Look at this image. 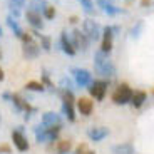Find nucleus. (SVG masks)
Masks as SVG:
<instances>
[{
	"instance_id": "nucleus-21",
	"label": "nucleus",
	"mask_w": 154,
	"mask_h": 154,
	"mask_svg": "<svg viewBox=\"0 0 154 154\" xmlns=\"http://www.w3.org/2000/svg\"><path fill=\"white\" fill-rule=\"evenodd\" d=\"M47 5H49L47 0H30V2H29V10H34V12L42 14V12L45 10Z\"/></svg>"
},
{
	"instance_id": "nucleus-18",
	"label": "nucleus",
	"mask_w": 154,
	"mask_h": 154,
	"mask_svg": "<svg viewBox=\"0 0 154 154\" xmlns=\"http://www.w3.org/2000/svg\"><path fill=\"white\" fill-rule=\"evenodd\" d=\"M112 154H136V147L131 143H121L112 146Z\"/></svg>"
},
{
	"instance_id": "nucleus-33",
	"label": "nucleus",
	"mask_w": 154,
	"mask_h": 154,
	"mask_svg": "<svg viewBox=\"0 0 154 154\" xmlns=\"http://www.w3.org/2000/svg\"><path fill=\"white\" fill-rule=\"evenodd\" d=\"M151 5V0H141V7H144V8H147Z\"/></svg>"
},
{
	"instance_id": "nucleus-28",
	"label": "nucleus",
	"mask_w": 154,
	"mask_h": 154,
	"mask_svg": "<svg viewBox=\"0 0 154 154\" xmlns=\"http://www.w3.org/2000/svg\"><path fill=\"white\" fill-rule=\"evenodd\" d=\"M79 2H81L84 12H87V14H92L94 12V2L92 0H79Z\"/></svg>"
},
{
	"instance_id": "nucleus-31",
	"label": "nucleus",
	"mask_w": 154,
	"mask_h": 154,
	"mask_svg": "<svg viewBox=\"0 0 154 154\" xmlns=\"http://www.w3.org/2000/svg\"><path fill=\"white\" fill-rule=\"evenodd\" d=\"M10 8V15L14 17V19H19L20 17V8H15V7H8Z\"/></svg>"
},
{
	"instance_id": "nucleus-6",
	"label": "nucleus",
	"mask_w": 154,
	"mask_h": 154,
	"mask_svg": "<svg viewBox=\"0 0 154 154\" xmlns=\"http://www.w3.org/2000/svg\"><path fill=\"white\" fill-rule=\"evenodd\" d=\"M70 74H72L74 82L77 84V87H81V89H87L89 85L92 84V74L89 72L87 69L74 67V69L70 70Z\"/></svg>"
},
{
	"instance_id": "nucleus-35",
	"label": "nucleus",
	"mask_w": 154,
	"mask_h": 154,
	"mask_svg": "<svg viewBox=\"0 0 154 154\" xmlns=\"http://www.w3.org/2000/svg\"><path fill=\"white\" fill-rule=\"evenodd\" d=\"M69 22H70V23H75V22H79V19H77L75 15H74V17H70V20H69Z\"/></svg>"
},
{
	"instance_id": "nucleus-13",
	"label": "nucleus",
	"mask_w": 154,
	"mask_h": 154,
	"mask_svg": "<svg viewBox=\"0 0 154 154\" xmlns=\"http://www.w3.org/2000/svg\"><path fill=\"white\" fill-rule=\"evenodd\" d=\"M77 111L81 112V116L89 117L94 111V102L89 97H79L77 99Z\"/></svg>"
},
{
	"instance_id": "nucleus-14",
	"label": "nucleus",
	"mask_w": 154,
	"mask_h": 154,
	"mask_svg": "<svg viewBox=\"0 0 154 154\" xmlns=\"http://www.w3.org/2000/svg\"><path fill=\"white\" fill-rule=\"evenodd\" d=\"M49 149H54L57 154H69L72 149V143L69 139H57L55 143L49 144Z\"/></svg>"
},
{
	"instance_id": "nucleus-40",
	"label": "nucleus",
	"mask_w": 154,
	"mask_h": 154,
	"mask_svg": "<svg viewBox=\"0 0 154 154\" xmlns=\"http://www.w3.org/2000/svg\"><path fill=\"white\" fill-rule=\"evenodd\" d=\"M69 154H70V152H69Z\"/></svg>"
},
{
	"instance_id": "nucleus-20",
	"label": "nucleus",
	"mask_w": 154,
	"mask_h": 154,
	"mask_svg": "<svg viewBox=\"0 0 154 154\" xmlns=\"http://www.w3.org/2000/svg\"><path fill=\"white\" fill-rule=\"evenodd\" d=\"M30 34H34L35 37L40 38V47H42V49L45 50V52H50V50H52V38H50L49 35L40 34L38 30H34V32H30Z\"/></svg>"
},
{
	"instance_id": "nucleus-22",
	"label": "nucleus",
	"mask_w": 154,
	"mask_h": 154,
	"mask_svg": "<svg viewBox=\"0 0 154 154\" xmlns=\"http://www.w3.org/2000/svg\"><path fill=\"white\" fill-rule=\"evenodd\" d=\"M25 89H27V91H32V92H45L44 84L38 82V81H29L27 84H25Z\"/></svg>"
},
{
	"instance_id": "nucleus-25",
	"label": "nucleus",
	"mask_w": 154,
	"mask_h": 154,
	"mask_svg": "<svg viewBox=\"0 0 154 154\" xmlns=\"http://www.w3.org/2000/svg\"><path fill=\"white\" fill-rule=\"evenodd\" d=\"M55 15H57V10H55L54 5H47L45 10L42 12V17H44V19H47V20H54Z\"/></svg>"
},
{
	"instance_id": "nucleus-16",
	"label": "nucleus",
	"mask_w": 154,
	"mask_h": 154,
	"mask_svg": "<svg viewBox=\"0 0 154 154\" xmlns=\"http://www.w3.org/2000/svg\"><path fill=\"white\" fill-rule=\"evenodd\" d=\"M97 7L100 8V10L104 12V14H107V15H117V14H122V8L116 7L114 4H111L109 0H97Z\"/></svg>"
},
{
	"instance_id": "nucleus-4",
	"label": "nucleus",
	"mask_w": 154,
	"mask_h": 154,
	"mask_svg": "<svg viewBox=\"0 0 154 154\" xmlns=\"http://www.w3.org/2000/svg\"><path fill=\"white\" fill-rule=\"evenodd\" d=\"M12 144L19 152H27L30 149V144H29L27 136L23 134V126H17L14 131H12Z\"/></svg>"
},
{
	"instance_id": "nucleus-1",
	"label": "nucleus",
	"mask_w": 154,
	"mask_h": 154,
	"mask_svg": "<svg viewBox=\"0 0 154 154\" xmlns=\"http://www.w3.org/2000/svg\"><path fill=\"white\" fill-rule=\"evenodd\" d=\"M94 70L100 77H107V79L116 75V66L109 59V54H106L102 50H97L94 54Z\"/></svg>"
},
{
	"instance_id": "nucleus-3",
	"label": "nucleus",
	"mask_w": 154,
	"mask_h": 154,
	"mask_svg": "<svg viewBox=\"0 0 154 154\" xmlns=\"http://www.w3.org/2000/svg\"><path fill=\"white\" fill-rule=\"evenodd\" d=\"M132 92H134V91H132L126 82H122V84H119V85H117V89L112 92L111 99H112V102L117 104V106H126V104L131 102Z\"/></svg>"
},
{
	"instance_id": "nucleus-5",
	"label": "nucleus",
	"mask_w": 154,
	"mask_h": 154,
	"mask_svg": "<svg viewBox=\"0 0 154 154\" xmlns=\"http://www.w3.org/2000/svg\"><path fill=\"white\" fill-rule=\"evenodd\" d=\"M82 32L87 35V38L91 42H97L102 37V27L92 19H85L82 22Z\"/></svg>"
},
{
	"instance_id": "nucleus-17",
	"label": "nucleus",
	"mask_w": 154,
	"mask_h": 154,
	"mask_svg": "<svg viewBox=\"0 0 154 154\" xmlns=\"http://www.w3.org/2000/svg\"><path fill=\"white\" fill-rule=\"evenodd\" d=\"M146 100H147V94L144 92V91H134L129 104H132V107L139 109V107H143V104L146 102Z\"/></svg>"
},
{
	"instance_id": "nucleus-7",
	"label": "nucleus",
	"mask_w": 154,
	"mask_h": 154,
	"mask_svg": "<svg viewBox=\"0 0 154 154\" xmlns=\"http://www.w3.org/2000/svg\"><path fill=\"white\" fill-rule=\"evenodd\" d=\"M69 37H70V42H72V45H74V49H75V50L85 52V50L89 49V44H91V40H89L87 35H85L84 32L81 30V29H74L72 34H70Z\"/></svg>"
},
{
	"instance_id": "nucleus-26",
	"label": "nucleus",
	"mask_w": 154,
	"mask_h": 154,
	"mask_svg": "<svg viewBox=\"0 0 154 154\" xmlns=\"http://www.w3.org/2000/svg\"><path fill=\"white\" fill-rule=\"evenodd\" d=\"M59 87L64 89V91H74V81L69 77H62L59 81Z\"/></svg>"
},
{
	"instance_id": "nucleus-34",
	"label": "nucleus",
	"mask_w": 154,
	"mask_h": 154,
	"mask_svg": "<svg viewBox=\"0 0 154 154\" xmlns=\"http://www.w3.org/2000/svg\"><path fill=\"white\" fill-rule=\"evenodd\" d=\"M4 79H5V72H4V69L0 67V82L4 81Z\"/></svg>"
},
{
	"instance_id": "nucleus-11",
	"label": "nucleus",
	"mask_w": 154,
	"mask_h": 154,
	"mask_svg": "<svg viewBox=\"0 0 154 154\" xmlns=\"http://www.w3.org/2000/svg\"><path fill=\"white\" fill-rule=\"evenodd\" d=\"M59 45H60V50H62V52H64V54H67V55H70V57L77 54V50L74 49L72 42H70V37H69V34H67L66 30H62V32H60Z\"/></svg>"
},
{
	"instance_id": "nucleus-32",
	"label": "nucleus",
	"mask_w": 154,
	"mask_h": 154,
	"mask_svg": "<svg viewBox=\"0 0 154 154\" xmlns=\"http://www.w3.org/2000/svg\"><path fill=\"white\" fill-rule=\"evenodd\" d=\"M2 99H4L5 102H10V100H12V94L10 92H4V94H2Z\"/></svg>"
},
{
	"instance_id": "nucleus-29",
	"label": "nucleus",
	"mask_w": 154,
	"mask_h": 154,
	"mask_svg": "<svg viewBox=\"0 0 154 154\" xmlns=\"http://www.w3.org/2000/svg\"><path fill=\"white\" fill-rule=\"evenodd\" d=\"M27 5V0H8V7H15V8H22Z\"/></svg>"
},
{
	"instance_id": "nucleus-15",
	"label": "nucleus",
	"mask_w": 154,
	"mask_h": 154,
	"mask_svg": "<svg viewBox=\"0 0 154 154\" xmlns=\"http://www.w3.org/2000/svg\"><path fill=\"white\" fill-rule=\"evenodd\" d=\"M38 54H40V45L35 42H30V44H23L22 47V55L27 60H32V59H37Z\"/></svg>"
},
{
	"instance_id": "nucleus-10",
	"label": "nucleus",
	"mask_w": 154,
	"mask_h": 154,
	"mask_svg": "<svg viewBox=\"0 0 154 154\" xmlns=\"http://www.w3.org/2000/svg\"><path fill=\"white\" fill-rule=\"evenodd\" d=\"M40 124H44L45 127L64 126V124H62V117H60V114H57V112H54V111H47V112H44L42 117H40Z\"/></svg>"
},
{
	"instance_id": "nucleus-38",
	"label": "nucleus",
	"mask_w": 154,
	"mask_h": 154,
	"mask_svg": "<svg viewBox=\"0 0 154 154\" xmlns=\"http://www.w3.org/2000/svg\"><path fill=\"white\" fill-rule=\"evenodd\" d=\"M152 94H154V89H152Z\"/></svg>"
},
{
	"instance_id": "nucleus-27",
	"label": "nucleus",
	"mask_w": 154,
	"mask_h": 154,
	"mask_svg": "<svg viewBox=\"0 0 154 154\" xmlns=\"http://www.w3.org/2000/svg\"><path fill=\"white\" fill-rule=\"evenodd\" d=\"M74 154H96V152H94V151L91 149L85 143H81L79 146L75 147V152H74Z\"/></svg>"
},
{
	"instance_id": "nucleus-9",
	"label": "nucleus",
	"mask_w": 154,
	"mask_h": 154,
	"mask_svg": "<svg viewBox=\"0 0 154 154\" xmlns=\"http://www.w3.org/2000/svg\"><path fill=\"white\" fill-rule=\"evenodd\" d=\"M109 136V129L104 126H92L87 129V137L92 143H100L102 139H106Z\"/></svg>"
},
{
	"instance_id": "nucleus-19",
	"label": "nucleus",
	"mask_w": 154,
	"mask_h": 154,
	"mask_svg": "<svg viewBox=\"0 0 154 154\" xmlns=\"http://www.w3.org/2000/svg\"><path fill=\"white\" fill-rule=\"evenodd\" d=\"M7 25L10 27V30L14 32V34H15V37H17V38H20V37L23 35V32H25L22 27H20L19 20H17V19H14L12 15H8V17H7Z\"/></svg>"
},
{
	"instance_id": "nucleus-23",
	"label": "nucleus",
	"mask_w": 154,
	"mask_h": 154,
	"mask_svg": "<svg viewBox=\"0 0 154 154\" xmlns=\"http://www.w3.org/2000/svg\"><path fill=\"white\" fill-rule=\"evenodd\" d=\"M143 29H144V22H143V20H137V22L131 27L129 34H131L132 38H139V37H141V34H143Z\"/></svg>"
},
{
	"instance_id": "nucleus-39",
	"label": "nucleus",
	"mask_w": 154,
	"mask_h": 154,
	"mask_svg": "<svg viewBox=\"0 0 154 154\" xmlns=\"http://www.w3.org/2000/svg\"><path fill=\"white\" fill-rule=\"evenodd\" d=\"M0 121H2V117H0Z\"/></svg>"
},
{
	"instance_id": "nucleus-30",
	"label": "nucleus",
	"mask_w": 154,
	"mask_h": 154,
	"mask_svg": "<svg viewBox=\"0 0 154 154\" xmlns=\"http://www.w3.org/2000/svg\"><path fill=\"white\" fill-rule=\"evenodd\" d=\"M12 149L8 144H0V154H10Z\"/></svg>"
},
{
	"instance_id": "nucleus-37",
	"label": "nucleus",
	"mask_w": 154,
	"mask_h": 154,
	"mask_svg": "<svg viewBox=\"0 0 154 154\" xmlns=\"http://www.w3.org/2000/svg\"><path fill=\"white\" fill-rule=\"evenodd\" d=\"M0 59H2V54H0Z\"/></svg>"
},
{
	"instance_id": "nucleus-36",
	"label": "nucleus",
	"mask_w": 154,
	"mask_h": 154,
	"mask_svg": "<svg viewBox=\"0 0 154 154\" xmlns=\"http://www.w3.org/2000/svg\"><path fill=\"white\" fill-rule=\"evenodd\" d=\"M0 37H2V27H0Z\"/></svg>"
},
{
	"instance_id": "nucleus-2",
	"label": "nucleus",
	"mask_w": 154,
	"mask_h": 154,
	"mask_svg": "<svg viewBox=\"0 0 154 154\" xmlns=\"http://www.w3.org/2000/svg\"><path fill=\"white\" fill-rule=\"evenodd\" d=\"M62 131V126H54V127H45L44 124H38L34 127L35 141L38 144H52L59 139V134Z\"/></svg>"
},
{
	"instance_id": "nucleus-8",
	"label": "nucleus",
	"mask_w": 154,
	"mask_h": 154,
	"mask_svg": "<svg viewBox=\"0 0 154 154\" xmlns=\"http://www.w3.org/2000/svg\"><path fill=\"white\" fill-rule=\"evenodd\" d=\"M87 89H89V94L96 100H102L106 97V94H107V81H102V79L92 81V84L89 85Z\"/></svg>"
},
{
	"instance_id": "nucleus-12",
	"label": "nucleus",
	"mask_w": 154,
	"mask_h": 154,
	"mask_svg": "<svg viewBox=\"0 0 154 154\" xmlns=\"http://www.w3.org/2000/svg\"><path fill=\"white\" fill-rule=\"evenodd\" d=\"M25 19H27V22L34 27V30H42V27H44V17H42V14L34 12V10H29V8H27V12H25Z\"/></svg>"
},
{
	"instance_id": "nucleus-24",
	"label": "nucleus",
	"mask_w": 154,
	"mask_h": 154,
	"mask_svg": "<svg viewBox=\"0 0 154 154\" xmlns=\"http://www.w3.org/2000/svg\"><path fill=\"white\" fill-rule=\"evenodd\" d=\"M44 84V87L49 89V91H52V92H57V87L54 85V82L50 81V77H49V72L47 70H44L42 72V81H40Z\"/></svg>"
}]
</instances>
